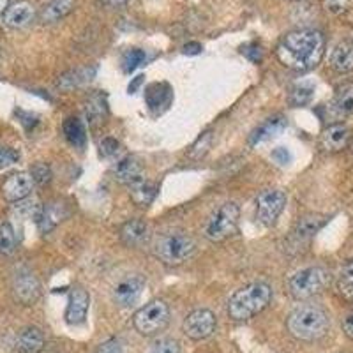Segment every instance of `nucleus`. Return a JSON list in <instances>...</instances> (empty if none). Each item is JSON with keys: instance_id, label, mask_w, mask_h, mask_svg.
<instances>
[{"instance_id": "nucleus-16", "label": "nucleus", "mask_w": 353, "mask_h": 353, "mask_svg": "<svg viewBox=\"0 0 353 353\" xmlns=\"http://www.w3.org/2000/svg\"><path fill=\"white\" fill-rule=\"evenodd\" d=\"M34 18H36V9H34V6L30 2L21 0V2L9 6L6 14L2 17V21L9 28H23L32 23Z\"/></svg>"}, {"instance_id": "nucleus-19", "label": "nucleus", "mask_w": 353, "mask_h": 353, "mask_svg": "<svg viewBox=\"0 0 353 353\" xmlns=\"http://www.w3.org/2000/svg\"><path fill=\"white\" fill-rule=\"evenodd\" d=\"M286 124H288V122H286L285 117L281 115L272 117V119H269V121H265L263 124L258 125V128L251 132V137H249V145L254 147V145L258 143L272 140V138H276L277 134H281V132L285 131Z\"/></svg>"}, {"instance_id": "nucleus-6", "label": "nucleus", "mask_w": 353, "mask_h": 353, "mask_svg": "<svg viewBox=\"0 0 353 353\" xmlns=\"http://www.w3.org/2000/svg\"><path fill=\"white\" fill-rule=\"evenodd\" d=\"M239 217H241V209L237 203L233 201L223 203L207 221L203 230L205 239L210 242H223L235 235L239 230Z\"/></svg>"}, {"instance_id": "nucleus-17", "label": "nucleus", "mask_w": 353, "mask_h": 353, "mask_svg": "<svg viewBox=\"0 0 353 353\" xmlns=\"http://www.w3.org/2000/svg\"><path fill=\"white\" fill-rule=\"evenodd\" d=\"M83 113L85 119H87L88 125H96L103 124L108 115V103H106V94L103 92H94L85 99V106H83Z\"/></svg>"}, {"instance_id": "nucleus-11", "label": "nucleus", "mask_w": 353, "mask_h": 353, "mask_svg": "<svg viewBox=\"0 0 353 353\" xmlns=\"http://www.w3.org/2000/svg\"><path fill=\"white\" fill-rule=\"evenodd\" d=\"M143 288V276H140V274L125 276L124 279H121V281L115 285V288H113V301H115L117 305H121V307H129V305L137 304Z\"/></svg>"}, {"instance_id": "nucleus-23", "label": "nucleus", "mask_w": 353, "mask_h": 353, "mask_svg": "<svg viewBox=\"0 0 353 353\" xmlns=\"http://www.w3.org/2000/svg\"><path fill=\"white\" fill-rule=\"evenodd\" d=\"M77 2L74 0H52L50 4L44 6L43 12H41V21L43 23H57L62 18H65L69 12L74 9Z\"/></svg>"}, {"instance_id": "nucleus-42", "label": "nucleus", "mask_w": 353, "mask_h": 353, "mask_svg": "<svg viewBox=\"0 0 353 353\" xmlns=\"http://www.w3.org/2000/svg\"><path fill=\"white\" fill-rule=\"evenodd\" d=\"M343 330H345V334L350 339H353V313L345 318V321H343Z\"/></svg>"}, {"instance_id": "nucleus-34", "label": "nucleus", "mask_w": 353, "mask_h": 353, "mask_svg": "<svg viewBox=\"0 0 353 353\" xmlns=\"http://www.w3.org/2000/svg\"><path fill=\"white\" fill-rule=\"evenodd\" d=\"M313 97V88L311 87H295L293 88L292 96H290V103L293 106H302L307 105L309 101Z\"/></svg>"}, {"instance_id": "nucleus-18", "label": "nucleus", "mask_w": 353, "mask_h": 353, "mask_svg": "<svg viewBox=\"0 0 353 353\" xmlns=\"http://www.w3.org/2000/svg\"><path fill=\"white\" fill-rule=\"evenodd\" d=\"M113 173H115L117 181L125 185L137 184V182H140L141 179H145L143 168H141L140 161L132 156H128L124 157V159L119 161L115 170H113Z\"/></svg>"}, {"instance_id": "nucleus-7", "label": "nucleus", "mask_w": 353, "mask_h": 353, "mask_svg": "<svg viewBox=\"0 0 353 353\" xmlns=\"http://www.w3.org/2000/svg\"><path fill=\"white\" fill-rule=\"evenodd\" d=\"M170 323V307L165 301H150L132 316V325L141 336H156Z\"/></svg>"}, {"instance_id": "nucleus-26", "label": "nucleus", "mask_w": 353, "mask_h": 353, "mask_svg": "<svg viewBox=\"0 0 353 353\" xmlns=\"http://www.w3.org/2000/svg\"><path fill=\"white\" fill-rule=\"evenodd\" d=\"M96 72V69H77V71H69L65 74H62L57 81V87L62 88V90H72V88L81 87L87 81L92 80V74Z\"/></svg>"}, {"instance_id": "nucleus-27", "label": "nucleus", "mask_w": 353, "mask_h": 353, "mask_svg": "<svg viewBox=\"0 0 353 353\" xmlns=\"http://www.w3.org/2000/svg\"><path fill=\"white\" fill-rule=\"evenodd\" d=\"M329 217L320 216V214H309V216H304L302 219H299V225L295 228V235L299 239H309L313 237L314 233L325 225Z\"/></svg>"}, {"instance_id": "nucleus-37", "label": "nucleus", "mask_w": 353, "mask_h": 353, "mask_svg": "<svg viewBox=\"0 0 353 353\" xmlns=\"http://www.w3.org/2000/svg\"><path fill=\"white\" fill-rule=\"evenodd\" d=\"M18 159H20V154H18V150L9 149V147H0V170L14 165Z\"/></svg>"}, {"instance_id": "nucleus-2", "label": "nucleus", "mask_w": 353, "mask_h": 353, "mask_svg": "<svg viewBox=\"0 0 353 353\" xmlns=\"http://www.w3.org/2000/svg\"><path fill=\"white\" fill-rule=\"evenodd\" d=\"M286 327L299 341H316L329 332V314L314 304H301L286 318Z\"/></svg>"}, {"instance_id": "nucleus-25", "label": "nucleus", "mask_w": 353, "mask_h": 353, "mask_svg": "<svg viewBox=\"0 0 353 353\" xmlns=\"http://www.w3.org/2000/svg\"><path fill=\"white\" fill-rule=\"evenodd\" d=\"M65 134V140L71 145L78 147V149H83L85 143H87V129H85V124L77 119V117H71L62 125Z\"/></svg>"}, {"instance_id": "nucleus-9", "label": "nucleus", "mask_w": 353, "mask_h": 353, "mask_svg": "<svg viewBox=\"0 0 353 353\" xmlns=\"http://www.w3.org/2000/svg\"><path fill=\"white\" fill-rule=\"evenodd\" d=\"M182 330L189 339H194V341L207 339L216 330V314L209 309H196L185 316Z\"/></svg>"}, {"instance_id": "nucleus-43", "label": "nucleus", "mask_w": 353, "mask_h": 353, "mask_svg": "<svg viewBox=\"0 0 353 353\" xmlns=\"http://www.w3.org/2000/svg\"><path fill=\"white\" fill-rule=\"evenodd\" d=\"M201 52V44L198 43H189L184 46V53H188V55H196V53Z\"/></svg>"}, {"instance_id": "nucleus-31", "label": "nucleus", "mask_w": 353, "mask_h": 353, "mask_svg": "<svg viewBox=\"0 0 353 353\" xmlns=\"http://www.w3.org/2000/svg\"><path fill=\"white\" fill-rule=\"evenodd\" d=\"M337 290H339V293H341L343 297L348 299V301H353V265L348 267V269L339 276Z\"/></svg>"}, {"instance_id": "nucleus-14", "label": "nucleus", "mask_w": 353, "mask_h": 353, "mask_svg": "<svg viewBox=\"0 0 353 353\" xmlns=\"http://www.w3.org/2000/svg\"><path fill=\"white\" fill-rule=\"evenodd\" d=\"M88 307H90V295L83 288L77 286L71 290L68 309H65V321L69 325H81L87 320Z\"/></svg>"}, {"instance_id": "nucleus-8", "label": "nucleus", "mask_w": 353, "mask_h": 353, "mask_svg": "<svg viewBox=\"0 0 353 353\" xmlns=\"http://www.w3.org/2000/svg\"><path fill=\"white\" fill-rule=\"evenodd\" d=\"M286 193L283 189H267L256 200V219L263 226H274L285 210Z\"/></svg>"}, {"instance_id": "nucleus-15", "label": "nucleus", "mask_w": 353, "mask_h": 353, "mask_svg": "<svg viewBox=\"0 0 353 353\" xmlns=\"http://www.w3.org/2000/svg\"><path fill=\"white\" fill-rule=\"evenodd\" d=\"M352 141V131L345 124H332L321 132L320 147L325 152H341Z\"/></svg>"}, {"instance_id": "nucleus-44", "label": "nucleus", "mask_w": 353, "mask_h": 353, "mask_svg": "<svg viewBox=\"0 0 353 353\" xmlns=\"http://www.w3.org/2000/svg\"><path fill=\"white\" fill-rule=\"evenodd\" d=\"M106 4L112 6V8H122V6H125L129 2V0H105Z\"/></svg>"}, {"instance_id": "nucleus-22", "label": "nucleus", "mask_w": 353, "mask_h": 353, "mask_svg": "<svg viewBox=\"0 0 353 353\" xmlns=\"http://www.w3.org/2000/svg\"><path fill=\"white\" fill-rule=\"evenodd\" d=\"M44 346V334L37 327H27L18 334L17 348L20 353H39Z\"/></svg>"}, {"instance_id": "nucleus-29", "label": "nucleus", "mask_w": 353, "mask_h": 353, "mask_svg": "<svg viewBox=\"0 0 353 353\" xmlns=\"http://www.w3.org/2000/svg\"><path fill=\"white\" fill-rule=\"evenodd\" d=\"M17 233L12 230V226L9 223H4V225L0 226V254H4V256H9L17 251Z\"/></svg>"}, {"instance_id": "nucleus-24", "label": "nucleus", "mask_w": 353, "mask_h": 353, "mask_svg": "<svg viewBox=\"0 0 353 353\" xmlns=\"http://www.w3.org/2000/svg\"><path fill=\"white\" fill-rule=\"evenodd\" d=\"M156 184L145 181V179H141L137 184L129 185V196H131L132 203L138 205V207H149L156 198Z\"/></svg>"}, {"instance_id": "nucleus-21", "label": "nucleus", "mask_w": 353, "mask_h": 353, "mask_svg": "<svg viewBox=\"0 0 353 353\" xmlns=\"http://www.w3.org/2000/svg\"><path fill=\"white\" fill-rule=\"evenodd\" d=\"M330 68L337 72L353 71V41H341L330 53Z\"/></svg>"}, {"instance_id": "nucleus-10", "label": "nucleus", "mask_w": 353, "mask_h": 353, "mask_svg": "<svg viewBox=\"0 0 353 353\" xmlns=\"http://www.w3.org/2000/svg\"><path fill=\"white\" fill-rule=\"evenodd\" d=\"M34 179L30 175V172H14L11 175L6 176V181L2 182V196L9 203H14V201H21L32 193L34 189Z\"/></svg>"}, {"instance_id": "nucleus-38", "label": "nucleus", "mask_w": 353, "mask_h": 353, "mask_svg": "<svg viewBox=\"0 0 353 353\" xmlns=\"http://www.w3.org/2000/svg\"><path fill=\"white\" fill-rule=\"evenodd\" d=\"M99 147H101V154H103V156L112 157L119 152V149H121V143H119L115 138H105V140L101 141Z\"/></svg>"}, {"instance_id": "nucleus-35", "label": "nucleus", "mask_w": 353, "mask_h": 353, "mask_svg": "<svg viewBox=\"0 0 353 353\" xmlns=\"http://www.w3.org/2000/svg\"><path fill=\"white\" fill-rule=\"evenodd\" d=\"M210 145H212V132L207 131L203 132V134L198 138L196 143L193 145V149H191V157L198 159V157H201L203 154H207V150L210 149Z\"/></svg>"}, {"instance_id": "nucleus-36", "label": "nucleus", "mask_w": 353, "mask_h": 353, "mask_svg": "<svg viewBox=\"0 0 353 353\" xmlns=\"http://www.w3.org/2000/svg\"><path fill=\"white\" fill-rule=\"evenodd\" d=\"M323 6L332 14H345L353 8V0H323Z\"/></svg>"}, {"instance_id": "nucleus-39", "label": "nucleus", "mask_w": 353, "mask_h": 353, "mask_svg": "<svg viewBox=\"0 0 353 353\" xmlns=\"http://www.w3.org/2000/svg\"><path fill=\"white\" fill-rule=\"evenodd\" d=\"M96 353H124V345L121 339H108L103 345H99Z\"/></svg>"}, {"instance_id": "nucleus-28", "label": "nucleus", "mask_w": 353, "mask_h": 353, "mask_svg": "<svg viewBox=\"0 0 353 353\" xmlns=\"http://www.w3.org/2000/svg\"><path fill=\"white\" fill-rule=\"evenodd\" d=\"M334 106H336L337 112L345 113V115L353 113V83H345L337 88Z\"/></svg>"}, {"instance_id": "nucleus-20", "label": "nucleus", "mask_w": 353, "mask_h": 353, "mask_svg": "<svg viewBox=\"0 0 353 353\" xmlns=\"http://www.w3.org/2000/svg\"><path fill=\"white\" fill-rule=\"evenodd\" d=\"M149 239V226L140 219H131L121 228V241L128 248H140Z\"/></svg>"}, {"instance_id": "nucleus-41", "label": "nucleus", "mask_w": 353, "mask_h": 353, "mask_svg": "<svg viewBox=\"0 0 353 353\" xmlns=\"http://www.w3.org/2000/svg\"><path fill=\"white\" fill-rule=\"evenodd\" d=\"M272 157L274 159L277 161V163H279V165H288L290 163V152L286 149H276L272 152Z\"/></svg>"}, {"instance_id": "nucleus-45", "label": "nucleus", "mask_w": 353, "mask_h": 353, "mask_svg": "<svg viewBox=\"0 0 353 353\" xmlns=\"http://www.w3.org/2000/svg\"><path fill=\"white\" fill-rule=\"evenodd\" d=\"M9 8V0H0V17H4Z\"/></svg>"}, {"instance_id": "nucleus-13", "label": "nucleus", "mask_w": 353, "mask_h": 353, "mask_svg": "<svg viewBox=\"0 0 353 353\" xmlns=\"http://www.w3.org/2000/svg\"><path fill=\"white\" fill-rule=\"evenodd\" d=\"M69 216V207L64 201H52V203H46L44 207H41L39 212H37L36 221L37 226H39L41 233H50L52 230H55L57 226L61 225L62 221Z\"/></svg>"}, {"instance_id": "nucleus-30", "label": "nucleus", "mask_w": 353, "mask_h": 353, "mask_svg": "<svg viewBox=\"0 0 353 353\" xmlns=\"http://www.w3.org/2000/svg\"><path fill=\"white\" fill-rule=\"evenodd\" d=\"M145 61H147V55H145L143 50H128V52L124 53V57H122V69H124L125 72H132L134 69L140 68Z\"/></svg>"}, {"instance_id": "nucleus-3", "label": "nucleus", "mask_w": 353, "mask_h": 353, "mask_svg": "<svg viewBox=\"0 0 353 353\" xmlns=\"http://www.w3.org/2000/svg\"><path fill=\"white\" fill-rule=\"evenodd\" d=\"M272 301V288L267 283H251L237 290L228 301V314L235 321H245L261 313Z\"/></svg>"}, {"instance_id": "nucleus-5", "label": "nucleus", "mask_w": 353, "mask_h": 353, "mask_svg": "<svg viewBox=\"0 0 353 353\" xmlns=\"http://www.w3.org/2000/svg\"><path fill=\"white\" fill-rule=\"evenodd\" d=\"M330 272L323 267H307L290 277V295L297 301H307L329 286Z\"/></svg>"}, {"instance_id": "nucleus-1", "label": "nucleus", "mask_w": 353, "mask_h": 353, "mask_svg": "<svg viewBox=\"0 0 353 353\" xmlns=\"http://www.w3.org/2000/svg\"><path fill=\"white\" fill-rule=\"evenodd\" d=\"M325 39L320 30L302 28L288 32L276 46V57L285 68L293 71H311L320 64Z\"/></svg>"}, {"instance_id": "nucleus-4", "label": "nucleus", "mask_w": 353, "mask_h": 353, "mask_svg": "<svg viewBox=\"0 0 353 353\" xmlns=\"http://www.w3.org/2000/svg\"><path fill=\"white\" fill-rule=\"evenodd\" d=\"M196 251V242L189 233L182 230H172V232L161 233L154 244V254L163 263L170 267H176L188 261Z\"/></svg>"}, {"instance_id": "nucleus-12", "label": "nucleus", "mask_w": 353, "mask_h": 353, "mask_svg": "<svg viewBox=\"0 0 353 353\" xmlns=\"http://www.w3.org/2000/svg\"><path fill=\"white\" fill-rule=\"evenodd\" d=\"M12 293L20 304L32 305L41 297V283L32 272H20L12 283Z\"/></svg>"}, {"instance_id": "nucleus-32", "label": "nucleus", "mask_w": 353, "mask_h": 353, "mask_svg": "<svg viewBox=\"0 0 353 353\" xmlns=\"http://www.w3.org/2000/svg\"><path fill=\"white\" fill-rule=\"evenodd\" d=\"M30 175H32L34 182L37 185H46L52 181V170L46 163H36V165L30 168Z\"/></svg>"}, {"instance_id": "nucleus-33", "label": "nucleus", "mask_w": 353, "mask_h": 353, "mask_svg": "<svg viewBox=\"0 0 353 353\" xmlns=\"http://www.w3.org/2000/svg\"><path fill=\"white\" fill-rule=\"evenodd\" d=\"M149 353H181V345L175 339L165 337V339H159V341L154 343Z\"/></svg>"}, {"instance_id": "nucleus-40", "label": "nucleus", "mask_w": 353, "mask_h": 353, "mask_svg": "<svg viewBox=\"0 0 353 353\" xmlns=\"http://www.w3.org/2000/svg\"><path fill=\"white\" fill-rule=\"evenodd\" d=\"M242 53H244L245 57H249L253 62H258L261 59V50L260 46H256V44H251V46H245V48H242Z\"/></svg>"}]
</instances>
